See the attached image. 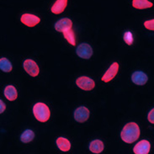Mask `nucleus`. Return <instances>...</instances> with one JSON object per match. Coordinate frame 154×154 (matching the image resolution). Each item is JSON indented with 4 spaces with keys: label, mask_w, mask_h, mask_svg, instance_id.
Wrapping results in <instances>:
<instances>
[{
    "label": "nucleus",
    "mask_w": 154,
    "mask_h": 154,
    "mask_svg": "<svg viewBox=\"0 0 154 154\" xmlns=\"http://www.w3.org/2000/svg\"><path fill=\"white\" fill-rule=\"evenodd\" d=\"M140 137V128L137 123L130 122L123 127L121 132V137L126 143H133Z\"/></svg>",
    "instance_id": "obj_1"
},
{
    "label": "nucleus",
    "mask_w": 154,
    "mask_h": 154,
    "mask_svg": "<svg viewBox=\"0 0 154 154\" xmlns=\"http://www.w3.org/2000/svg\"><path fill=\"white\" fill-rule=\"evenodd\" d=\"M33 114L38 121L46 122L50 118L51 111L49 107L46 104L39 102L34 105Z\"/></svg>",
    "instance_id": "obj_2"
},
{
    "label": "nucleus",
    "mask_w": 154,
    "mask_h": 154,
    "mask_svg": "<svg viewBox=\"0 0 154 154\" xmlns=\"http://www.w3.org/2000/svg\"><path fill=\"white\" fill-rule=\"evenodd\" d=\"M76 84L78 87L85 91H90L95 87L94 81L86 76H82V77L78 78L76 80Z\"/></svg>",
    "instance_id": "obj_3"
},
{
    "label": "nucleus",
    "mask_w": 154,
    "mask_h": 154,
    "mask_svg": "<svg viewBox=\"0 0 154 154\" xmlns=\"http://www.w3.org/2000/svg\"><path fill=\"white\" fill-rule=\"evenodd\" d=\"M23 67H24L25 71L32 77H36L40 72L38 65L35 61L31 59H26L23 63Z\"/></svg>",
    "instance_id": "obj_4"
},
{
    "label": "nucleus",
    "mask_w": 154,
    "mask_h": 154,
    "mask_svg": "<svg viewBox=\"0 0 154 154\" xmlns=\"http://www.w3.org/2000/svg\"><path fill=\"white\" fill-rule=\"evenodd\" d=\"M76 53L81 58L89 59L93 55V49L90 45L87 43H82L77 47Z\"/></svg>",
    "instance_id": "obj_5"
},
{
    "label": "nucleus",
    "mask_w": 154,
    "mask_h": 154,
    "mask_svg": "<svg viewBox=\"0 0 154 154\" xmlns=\"http://www.w3.org/2000/svg\"><path fill=\"white\" fill-rule=\"evenodd\" d=\"M89 115H90V112H89L88 109L84 106H81V107L76 109L74 114H73L75 121L79 123L85 122L88 119Z\"/></svg>",
    "instance_id": "obj_6"
},
{
    "label": "nucleus",
    "mask_w": 154,
    "mask_h": 154,
    "mask_svg": "<svg viewBox=\"0 0 154 154\" xmlns=\"http://www.w3.org/2000/svg\"><path fill=\"white\" fill-rule=\"evenodd\" d=\"M20 21L28 27H34L41 22V19L35 14H24L20 17Z\"/></svg>",
    "instance_id": "obj_7"
},
{
    "label": "nucleus",
    "mask_w": 154,
    "mask_h": 154,
    "mask_svg": "<svg viewBox=\"0 0 154 154\" xmlns=\"http://www.w3.org/2000/svg\"><path fill=\"white\" fill-rule=\"evenodd\" d=\"M119 70V64L118 63H113L111 66L107 69V71L105 72L103 77L101 78V80L104 83H109V81H111L116 76Z\"/></svg>",
    "instance_id": "obj_8"
},
{
    "label": "nucleus",
    "mask_w": 154,
    "mask_h": 154,
    "mask_svg": "<svg viewBox=\"0 0 154 154\" xmlns=\"http://www.w3.org/2000/svg\"><path fill=\"white\" fill-rule=\"evenodd\" d=\"M55 29L58 32H64L67 29H72V22L70 19L68 18H63L58 21L56 22L54 25Z\"/></svg>",
    "instance_id": "obj_9"
},
{
    "label": "nucleus",
    "mask_w": 154,
    "mask_h": 154,
    "mask_svg": "<svg viewBox=\"0 0 154 154\" xmlns=\"http://www.w3.org/2000/svg\"><path fill=\"white\" fill-rule=\"evenodd\" d=\"M151 149L150 142L146 140H142L133 147L135 154H147L149 153Z\"/></svg>",
    "instance_id": "obj_10"
},
{
    "label": "nucleus",
    "mask_w": 154,
    "mask_h": 154,
    "mask_svg": "<svg viewBox=\"0 0 154 154\" xmlns=\"http://www.w3.org/2000/svg\"><path fill=\"white\" fill-rule=\"evenodd\" d=\"M148 80V77L146 73L142 71L134 72L131 75V81L137 85H144Z\"/></svg>",
    "instance_id": "obj_11"
},
{
    "label": "nucleus",
    "mask_w": 154,
    "mask_h": 154,
    "mask_svg": "<svg viewBox=\"0 0 154 154\" xmlns=\"http://www.w3.org/2000/svg\"><path fill=\"white\" fill-rule=\"evenodd\" d=\"M67 5V0H57L51 8V11L55 14H59L65 10Z\"/></svg>",
    "instance_id": "obj_12"
},
{
    "label": "nucleus",
    "mask_w": 154,
    "mask_h": 154,
    "mask_svg": "<svg viewBox=\"0 0 154 154\" xmlns=\"http://www.w3.org/2000/svg\"><path fill=\"white\" fill-rule=\"evenodd\" d=\"M90 152H92L93 153L99 154L100 152H102L104 151V142H102L101 140H94L89 143V146H88Z\"/></svg>",
    "instance_id": "obj_13"
},
{
    "label": "nucleus",
    "mask_w": 154,
    "mask_h": 154,
    "mask_svg": "<svg viewBox=\"0 0 154 154\" xmlns=\"http://www.w3.org/2000/svg\"><path fill=\"white\" fill-rule=\"evenodd\" d=\"M4 96L9 101H14V100H16L17 97H18L16 88L13 85L6 86L4 88Z\"/></svg>",
    "instance_id": "obj_14"
},
{
    "label": "nucleus",
    "mask_w": 154,
    "mask_h": 154,
    "mask_svg": "<svg viewBox=\"0 0 154 154\" xmlns=\"http://www.w3.org/2000/svg\"><path fill=\"white\" fill-rule=\"evenodd\" d=\"M56 143L57 145V147L63 152H68L71 148V142H70V141L67 138L63 137H60L57 138Z\"/></svg>",
    "instance_id": "obj_15"
},
{
    "label": "nucleus",
    "mask_w": 154,
    "mask_h": 154,
    "mask_svg": "<svg viewBox=\"0 0 154 154\" xmlns=\"http://www.w3.org/2000/svg\"><path fill=\"white\" fill-rule=\"evenodd\" d=\"M132 6L137 9H146L152 8L153 4L148 0H132Z\"/></svg>",
    "instance_id": "obj_16"
},
{
    "label": "nucleus",
    "mask_w": 154,
    "mask_h": 154,
    "mask_svg": "<svg viewBox=\"0 0 154 154\" xmlns=\"http://www.w3.org/2000/svg\"><path fill=\"white\" fill-rule=\"evenodd\" d=\"M34 138H35V133L33 131L27 129L21 134L20 141L24 143H29L31 141H33Z\"/></svg>",
    "instance_id": "obj_17"
},
{
    "label": "nucleus",
    "mask_w": 154,
    "mask_h": 154,
    "mask_svg": "<svg viewBox=\"0 0 154 154\" xmlns=\"http://www.w3.org/2000/svg\"><path fill=\"white\" fill-rule=\"evenodd\" d=\"M0 69L4 72H9L12 71L13 67L11 63L5 57H1L0 59Z\"/></svg>",
    "instance_id": "obj_18"
},
{
    "label": "nucleus",
    "mask_w": 154,
    "mask_h": 154,
    "mask_svg": "<svg viewBox=\"0 0 154 154\" xmlns=\"http://www.w3.org/2000/svg\"><path fill=\"white\" fill-rule=\"evenodd\" d=\"M63 36L67 41L69 44H71L72 46H75L76 45V38L75 33L72 29H67L66 31L63 32Z\"/></svg>",
    "instance_id": "obj_19"
},
{
    "label": "nucleus",
    "mask_w": 154,
    "mask_h": 154,
    "mask_svg": "<svg viewBox=\"0 0 154 154\" xmlns=\"http://www.w3.org/2000/svg\"><path fill=\"white\" fill-rule=\"evenodd\" d=\"M123 39L128 46H131L133 44V35L131 31H125L123 35Z\"/></svg>",
    "instance_id": "obj_20"
},
{
    "label": "nucleus",
    "mask_w": 154,
    "mask_h": 154,
    "mask_svg": "<svg viewBox=\"0 0 154 154\" xmlns=\"http://www.w3.org/2000/svg\"><path fill=\"white\" fill-rule=\"evenodd\" d=\"M144 26H145L146 29L154 31V19L153 20H150L145 21L144 22Z\"/></svg>",
    "instance_id": "obj_21"
},
{
    "label": "nucleus",
    "mask_w": 154,
    "mask_h": 154,
    "mask_svg": "<svg viewBox=\"0 0 154 154\" xmlns=\"http://www.w3.org/2000/svg\"><path fill=\"white\" fill-rule=\"evenodd\" d=\"M147 120L148 121L152 123V124H154V108L152 109L149 113H148V115H147Z\"/></svg>",
    "instance_id": "obj_22"
},
{
    "label": "nucleus",
    "mask_w": 154,
    "mask_h": 154,
    "mask_svg": "<svg viewBox=\"0 0 154 154\" xmlns=\"http://www.w3.org/2000/svg\"><path fill=\"white\" fill-rule=\"evenodd\" d=\"M5 109H6V105L4 104V102L2 100H0V113L3 114L5 110Z\"/></svg>",
    "instance_id": "obj_23"
}]
</instances>
